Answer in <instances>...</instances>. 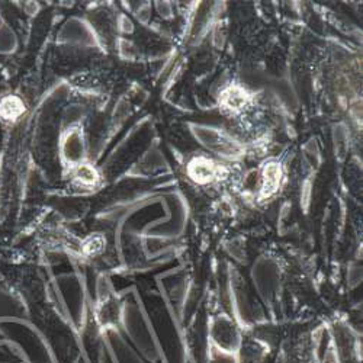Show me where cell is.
Instances as JSON below:
<instances>
[{
  "label": "cell",
  "mask_w": 363,
  "mask_h": 363,
  "mask_svg": "<svg viewBox=\"0 0 363 363\" xmlns=\"http://www.w3.org/2000/svg\"><path fill=\"white\" fill-rule=\"evenodd\" d=\"M189 175L198 182H209L218 175L214 163L206 159H196L189 166Z\"/></svg>",
  "instance_id": "cell-1"
}]
</instances>
